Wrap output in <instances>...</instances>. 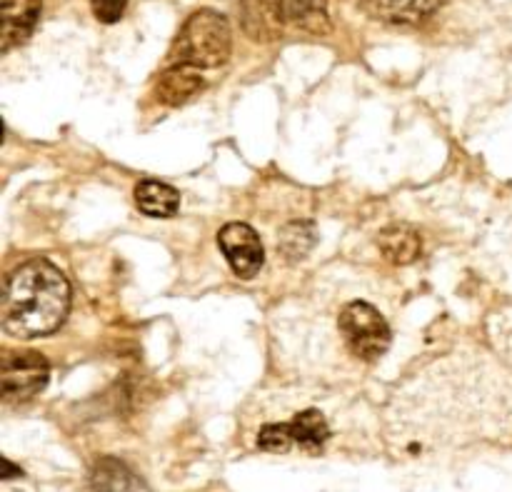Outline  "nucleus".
<instances>
[{"instance_id": "obj_1", "label": "nucleus", "mask_w": 512, "mask_h": 492, "mask_svg": "<svg viewBox=\"0 0 512 492\" xmlns=\"http://www.w3.org/2000/svg\"><path fill=\"white\" fill-rule=\"evenodd\" d=\"M395 455L458 453L512 438V370L498 355L450 350L400 380L383 410Z\"/></svg>"}, {"instance_id": "obj_2", "label": "nucleus", "mask_w": 512, "mask_h": 492, "mask_svg": "<svg viewBox=\"0 0 512 492\" xmlns=\"http://www.w3.org/2000/svg\"><path fill=\"white\" fill-rule=\"evenodd\" d=\"M68 310V278L48 260H28L5 280L0 323L13 338L33 340L55 333Z\"/></svg>"}, {"instance_id": "obj_3", "label": "nucleus", "mask_w": 512, "mask_h": 492, "mask_svg": "<svg viewBox=\"0 0 512 492\" xmlns=\"http://www.w3.org/2000/svg\"><path fill=\"white\" fill-rule=\"evenodd\" d=\"M230 50H233V30L228 18L218 10L205 8L183 23L170 48V63L193 65L200 70L220 68L228 63Z\"/></svg>"}, {"instance_id": "obj_4", "label": "nucleus", "mask_w": 512, "mask_h": 492, "mask_svg": "<svg viewBox=\"0 0 512 492\" xmlns=\"http://www.w3.org/2000/svg\"><path fill=\"white\" fill-rule=\"evenodd\" d=\"M338 328L345 348L363 363H375V360L383 358L390 348V340H393L380 310L370 303H363V300L345 305L338 318Z\"/></svg>"}, {"instance_id": "obj_5", "label": "nucleus", "mask_w": 512, "mask_h": 492, "mask_svg": "<svg viewBox=\"0 0 512 492\" xmlns=\"http://www.w3.org/2000/svg\"><path fill=\"white\" fill-rule=\"evenodd\" d=\"M50 368L43 355L33 350H10L0 360V393L8 405H20L43 393Z\"/></svg>"}, {"instance_id": "obj_6", "label": "nucleus", "mask_w": 512, "mask_h": 492, "mask_svg": "<svg viewBox=\"0 0 512 492\" xmlns=\"http://www.w3.org/2000/svg\"><path fill=\"white\" fill-rule=\"evenodd\" d=\"M218 245L238 278H255L265 263V250L258 233L245 223H228L218 233Z\"/></svg>"}, {"instance_id": "obj_7", "label": "nucleus", "mask_w": 512, "mask_h": 492, "mask_svg": "<svg viewBox=\"0 0 512 492\" xmlns=\"http://www.w3.org/2000/svg\"><path fill=\"white\" fill-rule=\"evenodd\" d=\"M238 18L253 43H275L288 23V0H240Z\"/></svg>"}, {"instance_id": "obj_8", "label": "nucleus", "mask_w": 512, "mask_h": 492, "mask_svg": "<svg viewBox=\"0 0 512 492\" xmlns=\"http://www.w3.org/2000/svg\"><path fill=\"white\" fill-rule=\"evenodd\" d=\"M43 0H3L0 5V50L18 48L28 43L38 28Z\"/></svg>"}, {"instance_id": "obj_9", "label": "nucleus", "mask_w": 512, "mask_h": 492, "mask_svg": "<svg viewBox=\"0 0 512 492\" xmlns=\"http://www.w3.org/2000/svg\"><path fill=\"white\" fill-rule=\"evenodd\" d=\"M285 430L290 435V445L293 450H300L305 455H320L325 453L328 443L333 440V428L325 413L320 410L308 408L295 413L293 418L285 420Z\"/></svg>"}, {"instance_id": "obj_10", "label": "nucleus", "mask_w": 512, "mask_h": 492, "mask_svg": "<svg viewBox=\"0 0 512 492\" xmlns=\"http://www.w3.org/2000/svg\"><path fill=\"white\" fill-rule=\"evenodd\" d=\"M353 3L383 23L418 25L430 18L443 0H353Z\"/></svg>"}, {"instance_id": "obj_11", "label": "nucleus", "mask_w": 512, "mask_h": 492, "mask_svg": "<svg viewBox=\"0 0 512 492\" xmlns=\"http://www.w3.org/2000/svg\"><path fill=\"white\" fill-rule=\"evenodd\" d=\"M203 88L205 80L200 75V68L173 63L165 73H160L158 83H155V98L165 105H183L190 98H195Z\"/></svg>"}, {"instance_id": "obj_12", "label": "nucleus", "mask_w": 512, "mask_h": 492, "mask_svg": "<svg viewBox=\"0 0 512 492\" xmlns=\"http://www.w3.org/2000/svg\"><path fill=\"white\" fill-rule=\"evenodd\" d=\"M85 492H150V488L125 463L115 458H103L90 470Z\"/></svg>"}, {"instance_id": "obj_13", "label": "nucleus", "mask_w": 512, "mask_h": 492, "mask_svg": "<svg viewBox=\"0 0 512 492\" xmlns=\"http://www.w3.org/2000/svg\"><path fill=\"white\" fill-rule=\"evenodd\" d=\"M378 245L383 258L390 260L393 265H410L423 253V238H420L418 230L408 228V225L385 228L380 233Z\"/></svg>"}, {"instance_id": "obj_14", "label": "nucleus", "mask_w": 512, "mask_h": 492, "mask_svg": "<svg viewBox=\"0 0 512 492\" xmlns=\"http://www.w3.org/2000/svg\"><path fill=\"white\" fill-rule=\"evenodd\" d=\"M135 203L150 218H173L180 208V193L160 180H143L135 188Z\"/></svg>"}, {"instance_id": "obj_15", "label": "nucleus", "mask_w": 512, "mask_h": 492, "mask_svg": "<svg viewBox=\"0 0 512 492\" xmlns=\"http://www.w3.org/2000/svg\"><path fill=\"white\" fill-rule=\"evenodd\" d=\"M288 20L310 35H328V0H288Z\"/></svg>"}, {"instance_id": "obj_16", "label": "nucleus", "mask_w": 512, "mask_h": 492, "mask_svg": "<svg viewBox=\"0 0 512 492\" xmlns=\"http://www.w3.org/2000/svg\"><path fill=\"white\" fill-rule=\"evenodd\" d=\"M485 333H488L490 348L495 350V355L512 370V303L500 305L488 315Z\"/></svg>"}, {"instance_id": "obj_17", "label": "nucleus", "mask_w": 512, "mask_h": 492, "mask_svg": "<svg viewBox=\"0 0 512 492\" xmlns=\"http://www.w3.org/2000/svg\"><path fill=\"white\" fill-rule=\"evenodd\" d=\"M278 245L285 253V258H305V255L310 253V248L315 245V228L310 223H290L288 228H283V233H280Z\"/></svg>"}, {"instance_id": "obj_18", "label": "nucleus", "mask_w": 512, "mask_h": 492, "mask_svg": "<svg viewBox=\"0 0 512 492\" xmlns=\"http://www.w3.org/2000/svg\"><path fill=\"white\" fill-rule=\"evenodd\" d=\"M93 5V15L100 20V23L110 25L118 23L125 15V8H128V0H90Z\"/></svg>"}]
</instances>
